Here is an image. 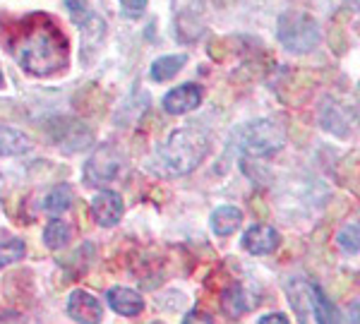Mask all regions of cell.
I'll return each mask as SVG.
<instances>
[{"mask_svg":"<svg viewBox=\"0 0 360 324\" xmlns=\"http://www.w3.org/2000/svg\"><path fill=\"white\" fill-rule=\"evenodd\" d=\"M118 3H120V10H123V15L127 20H137V17H142V13L147 10L149 0H118Z\"/></svg>","mask_w":360,"mask_h":324,"instance_id":"22","label":"cell"},{"mask_svg":"<svg viewBox=\"0 0 360 324\" xmlns=\"http://www.w3.org/2000/svg\"><path fill=\"white\" fill-rule=\"evenodd\" d=\"M27 254V245L22 240H10V242H0V269L10 267V264L20 262Z\"/></svg>","mask_w":360,"mask_h":324,"instance_id":"20","label":"cell"},{"mask_svg":"<svg viewBox=\"0 0 360 324\" xmlns=\"http://www.w3.org/2000/svg\"><path fill=\"white\" fill-rule=\"evenodd\" d=\"M209 149V140L202 130H197L195 125H185L180 130L171 132V137L159 147V159L161 169L171 176H185V173L195 171L197 166L205 161Z\"/></svg>","mask_w":360,"mask_h":324,"instance_id":"2","label":"cell"},{"mask_svg":"<svg viewBox=\"0 0 360 324\" xmlns=\"http://www.w3.org/2000/svg\"><path fill=\"white\" fill-rule=\"evenodd\" d=\"M185 63H188V56L185 53L159 58V60L152 63V79L154 82H168V79H173L180 70H183Z\"/></svg>","mask_w":360,"mask_h":324,"instance_id":"17","label":"cell"},{"mask_svg":"<svg viewBox=\"0 0 360 324\" xmlns=\"http://www.w3.org/2000/svg\"><path fill=\"white\" fill-rule=\"evenodd\" d=\"M15 58L22 70L46 77L68 65V41L53 20L37 15L27 22L15 44Z\"/></svg>","mask_w":360,"mask_h":324,"instance_id":"1","label":"cell"},{"mask_svg":"<svg viewBox=\"0 0 360 324\" xmlns=\"http://www.w3.org/2000/svg\"><path fill=\"white\" fill-rule=\"evenodd\" d=\"M120 164H123V156H120L118 149L113 144H101L94 154L89 156L84 166V183L86 185H106L111 183L115 176L120 173Z\"/></svg>","mask_w":360,"mask_h":324,"instance_id":"6","label":"cell"},{"mask_svg":"<svg viewBox=\"0 0 360 324\" xmlns=\"http://www.w3.org/2000/svg\"><path fill=\"white\" fill-rule=\"evenodd\" d=\"M336 242L346 254H358V223H348L336 235Z\"/></svg>","mask_w":360,"mask_h":324,"instance_id":"21","label":"cell"},{"mask_svg":"<svg viewBox=\"0 0 360 324\" xmlns=\"http://www.w3.org/2000/svg\"><path fill=\"white\" fill-rule=\"evenodd\" d=\"M243 247L250 254H271L281 242V235L274 226H266V223H257V226H250V228L243 233Z\"/></svg>","mask_w":360,"mask_h":324,"instance_id":"12","label":"cell"},{"mask_svg":"<svg viewBox=\"0 0 360 324\" xmlns=\"http://www.w3.org/2000/svg\"><path fill=\"white\" fill-rule=\"evenodd\" d=\"M106 300H108V305L123 317H137L139 312L144 310L142 296H139L137 291H132V288L115 286L106 293Z\"/></svg>","mask_w":360,"mask_h":324,"instance_id":"13","label":"cell"},{"mask_svg":"<svg viewBox=\"0 0 360 324\" xmlns=\"http://www.w3.org/2000/svg\"><path fill=\"white\" fill-rule=\"evenodd\" d=\"M207 0H173V15H176V37L180 41H195L202 34Z\"/></svg>","mask_w":360,"mask_h":324,"instance_id":"7","label":"cell"},{"mask_svg":"<svg viewBox=\"0 0 360 324\" xmlns=\"http://www.w3.org/2000/svg\"><path fill=\"white\" fill-rule=\"evenodd\" d=\"M3 84H5V77H3V72H0V89H3Z\"/></svg>","mask_w":360,"mask_h":324,"instance_id":"24","label":"cell"},{"mask_svg":"<svg viewBox=\"0 0 360 324\" xmlns=\"http://www.w3.org/2000/svg\"><path fill=\"white\" fill-rule=\"evenodd\" d=\"M259 324H271V322H276V324H288L286 320V315H281V312H271V315H264L262 320H257Z\"/></svg>","mask_w":360,"mask_h":324,"instance_id":"23","label":"cell"},{"mask_svg":"<svg viewBox=\"0 0 360 324\" xmlns=\"http://www.w3.org/2000/svg\"><path fill=\"white\" fill-rule=\"evenodd\" d=\"M209 221H212V231L217 235H231V233H236V228L243 223V212L238 209V207L226 205V207H219V209L212 214Z\"/></svg>","mask_w":360,"mask_h":324,"instance_id":"15","label":"cell"},{"mask_svg":"<svg viewBox=\"0 0 360 324\" xmlns=\"http://www.w3.org/2000/svg\"><path fill=\"white\" fill-rule=\"evenodd\" d=\"M68 315H70V320L79 322V324H98L103 320V308L91 293L77 288V291L70 293Z\"/></svg>","mask_w":360,"mask_h":324,"instance_id":"8","label":"cell"},{"mask_svg":"<svg viewBox=\"0 0 360 324\" xmlns=\"http://www.w3.org/2000/svg\"><path fill=\"white\" fill-rule=\"evenodd\" d=\"M233 137L243 154L252 156V159H264V156L276 154L286 144V127L281 120L259 118L255 123L240 125L233 132Z\"/></svg>","mask_w":360,"mask_h":324,"instance_id":"3","label":"cell"},{"mask_svg":"<svg viewBox=\"0 0 360 324\" xmlns=\"http://www.w3.org/2000/svg\"><path fill=\"white\" fill-rule=\"evenodd\" d=\"M252 308V300L245 293V288L240 283H233L229 286L226 291L221 293V310L226 312L229 317H240Z\"/></svg>","mask_w":360,"mask_h":324,"instance_id":"14","label":"cell"},{"mask_svg":"<svg viewBox=\"0 0 360 324\" xmlns=\"http://www.w3.org/2000/svg\"><path fill=\"white\" fill-rule=\"evenodd\" d=\"M202 86L200 84H180L176 89H171L168 94L164 96L161 106H164L166 113L171 115H183V113H190L195 111L197 106L202 103Z\"/></svg>","mask_w":360,"mask_h":324,"instance_id":"9","label":"cell"},{"mask_svg":"<svg viewBox=\"0 0 360 324\" xmlns=\"http://www.w3.org/2000/svg\"><path fill=\"white\" fill-rule=\"evenodd\" d=\"M29 149H32V142L25 132L0 125V156H20L27 154Z\"/></svg>","mask_w":360,"mask_h":324,"instance_id":"16","label":"cell"},{"mask_svg":"<svg viewBox=\"0 0 360 324\" xmlns=\"http://www.w3.org/2000/svg\"><path fill=\"white\" fill-rule=\"evenodd\" d=\"M286 293L300 322H341L334 303L315 283L305 279H291L286 283Z\"/></svg>","mask_w":360,"mask_h":324,"instance_id":"4","label":"cell"},{"mask_svg":"<svg viewBox=\"0 0 360 324\" xmlns=\"http://www.w3.org/2000/svg\"><path fill=\"white\" fill-rule=\"evenodd\" d=\"M322 125L324 130L334 132L339 137H346L351 132V125L356 123V108L348 106V103H339V101H327L322 106Z\"/></svg>","mask_w":360,"mask_h":324,"instance_id":"10","label":"cell"},{"mask_svg":"<svg viewBox=\"0 0 360 324\" xmlns=\"http://www.w3.org/2000/svg\"><path fill=\"white\" fill-rule=\"evenodd\" d=\"M70 240H72V228H70V223L60 221V219L49 221V226L44 228V242L51 250H63Z\"/></svg>","mask_w":360,"mask_h":324,"instance_id":"18","label":"cell"},{"mask_svg":"<svg viewBox=\"0 0 360 324\" xmlns=\"http://www.w3.org/2000/svg\"><path fill=\"white\" fill-rule=\"evenodd\" d=\"M125 207H123V197L113 190H101L94 200H91V216L98 226H115L123 216Z\"/></svg>","mask_w":360,"mask_h":324,"instance_id":"11","label":"cell"},{"mask_svg":"<svg viewBox=\"0 0 360 324\" xmlns=\"http://www.w3.org/2000/svg\"><path fill=\"white\" fill-rule=\"evenodd\" d=\"M276 37L283 48L291 53H310L322 41V29L312 15L300 13V10H288L278 17Z\"/></svg>","mask_w":360,"mask_h":324,"instance_id":"5","label":"cell"},{"mask_svg":"<svg viewBox=\"0 0 360 324\" xmlns=\"http://www.w3.org/2000/svg\"><path fill=\"white\" fill-rule=\"evenodd\" d=\"M70 205H72V193H70L68 185H58V188H53L44 197V212H49V214L68 212Z\"/></svg>","mask_w":360,"mask_h":324,"instance_id":"19","label":"cell"}]
</instances>
